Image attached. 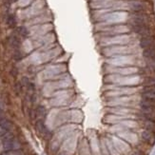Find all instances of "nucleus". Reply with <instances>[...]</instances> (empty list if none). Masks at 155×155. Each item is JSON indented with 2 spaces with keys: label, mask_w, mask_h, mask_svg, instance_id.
I'll use <instances>...</instances> for the list:
<instances>
[{
  "label": "nucleus",
  "mask_w": 155,
  "mask_h": 155,
  "mask_svg": "<svg viewBox=\"0 0 155 155\" xmlns=\"http://www.w3.org/2000/svg\"><path fill=\"white\" fill-rule=\"evenodd\" d=\"M104 53L106 55L119 56V55H127L132 54V49L130 46L127 45H114L104 50Z\"/></svg>",
  "instance_id": "1"
},
{
  "label": "nucleus",
  "mask_w": 155,
  "mask_h": 155,
  "mask_svg": "<svg viewBox=\"0 0 155 155\" xmlns=\"http://www.w3.org/2000/svg\"><path fill=\"white\" fill-rule=\"evenodd\" d=\"M116 135L118 137H120L121 139L125 140L126 142L129 143L132 147H135L140 141V138H139V134L136 133L134 130H127V129H125L123 130H121L119 132L116 133Z\"/></svg>",
  "instance_id": "2"
},
{
  "label": "nucleus",
  "mask_w": 155,
  "mask_h": 155,
  "mask_svg": "<svg viewBox=\"0 0 155 155\" xmlns=\"http://www.w3.org/2000/svg\"><path fill=\"white\" fill-rule=\"evenodd\" d=\"M111 140H112V143H113L114 147H115V149L122 155H129L131 152L132 147L127 142H126L125 140L121 139L117 135L112 136Z\"/></svg>",
  "instance_id": "3"
},
{
  "label": "nucleus",
  "mask_w": 155,
  "mask_h": 155,
  "mask_svg": "<svg viewBox=\"0 0 155 155\" xmlns=\"http://www.w3.org/2000/svg\"><path fill=\"white\" fill-rule=\"evenodd\" d=\"M13 137L12 133L11 131H5L2 136V145H3V149L5 151H12V144H13Z\"/></svg>",
  "instance_id": "4"
},
{
  "label": "nucleus",
  "mask_w": 155,
  "mask_h": 155,
  "mask_svg": "<svg viewBox=\"0 0 155 155\" xmlns=\"http://www.w3.org/2000/svg\"><path fill=\"white\" fill-rule=\"evenodd\" d=\"M139 138L141 141L149 144L151 147H153L155 145V133H153L151 131L141 129V131L139 133Z\"/></svg>",
  "instance_id": "5"
},
{
  "label": "nucleus",
  "mask_w": 155,
  "mask_h": 155,
  "mask_svg": "<svg viewBox=\"0 0 155 155\" xmlns=\"http://www.w3.org/2000/svg\"><path fill=\"white\" fill-rule=\"evenodd\" d=\"M136 119L138 121L140 129L146 130H149V131L155 133V122L154 121L146 119V118H142V117H137Z\"/></svg>",
  "instance_id": "6"
},
{
  "label": "nucleus",
  "mask_w": 155,
  "mask_h": 155,
  "mask_svg": "<svg viewBox=\"0 0 155 155\" xmlns=\"http://www.w3.org/2000/svg\"><path fill=\"white\" fill-rule=\"evenodd\" d=\"M35 130L38 134L42 135L45 139H50L51 137V132L47 129L43 120H37L35 123Z\"/></svg>",
  "instance_id": "7"
},
{
  "label": "nucleus",
  "mask_w": 155,
  "mask_h": 155,
  "mask_svg": "<svg viewBox=\"0 0 155 155\" xmlns=\"http://www.w3.org/2000/svg\"><path fill=\"white\" fill-rule=\"evenodd\" d=\"M155 46V36L139 38V47L142 50Z\"/></svg>",
  "instance_id": "8"
},
{
  "label": "nucleus",
  "mask_w": 155,
  "mask_h": 155,
  "mask_svg": "<svg viewBox=\"0 0 155 155\" xmlns=\"http://www.w3.org/2000/svg\"><path fill=\"white\" fill-rule=\"evenodd\" d=\"M142 56H143L144 60L155 61V46L144 49L142 51Z\"/></svg>",
  "instance_id": "9"
},
{
  "label": "nucleus",
  "mask_w": 155,
  "mask_h": 155,
  "mask_svg": "<svg viewBox=\"0 0 155 155\" xmlns=\"http://www.w3.org/2000/svg\"><path fill=\"white\" fill-rule=\"evenodd\" d=\"M0 127H1L2 130H4L5 131H11L12 129V124L10 120L3 117L0 119Z\"/></svg>",
  "instance_id": "10"
},
{
  "label": "nucleus",
  "mask_w": 155,
  "mask_h": 155,
  "mask_svg": "<svg viewBox=\"0 0 155 155\" xmlns=\"http://www.w3.org/2000/svg\"><path fill=\"white\" fill-rule=\"evenodd\" d=\"M140 98L155 101V91H140Z\"/></svg>",
  "instance_id": "11"
},
{
  "label": "nucleus",
  "mask_w": 155,
  "mask_h": 155,
  "mask_svg": "<svg viewBox=\"0 0 155 155\" xmlns=\"http://www.w3.org/2000/svg\"><path fill=\"white\" fill-rule=\"evenodd\" d=\"M142 86H155V76H144L141 80Z\"/></svg>",
  "instance_id": "12"
},
{
  "label": "nucleus",
  "mask_w": 155,
  "mask_h": 155,
  "mask_svg": "<svg viewBox=\"0 0 155 155\" xmlns=\"http://www.w3.org/2000/svg\"><path fill=\"white\" fill-rule=\"evenodd\" d=\"M10 42L12 47L13 51H19L20 50V40L16 35H12L10 38Z\"/></svg>",
  "instance_id": "13"
},
{
  "label": "nucleus",
  "mask_w": 155,
  "mask_h": 155,
  "mask_svg": "<svg viewBox=\"0 0 155 155\" xmlns=\"http://www.w3.org/2000/svg\"><path fill=\"white\" fill-rule=\"evenodd\" d=\"M46 113H47V111H46L45 107L38 106L35 110V117L39 118V120H42L46 116Z\"/></svg>",
  "instance_id": "14"
},
{
  "label": "nucleus",
  "mask_w": 155,
  "mask_h": 155,
  "mask_svg": "<svg viewBox=\"0 0 155 155\" xmlns=\"http://www.w3.org/2000/svg\"><path fill=\"white\" fill-rule=\"evenodd\" d=\"M7 23H8V25L11 27V28H12V27L15 26V18L13 15H10L8 16V18H7Z\"/></svg>",
  "instance_id": "15"
},
{
  "label": "nucleus",
  "mask_w": 155,
  "mask_h": 155,
  "mask_svg": "<svg viewBox=\"0 0 155 155\" xmlns=\"http://www.w3.org/2000/svg\"><path fill=\"white\" fill-rule=\"evenodd\" d=\"M18 33L21 36L26 37L27 35H28V31H27L26 28H24V27H20V28L18 29Z\"/></svg>",
  "instance_id": "16"
},
{
  "label": "nucleus",
  "mask_w": 155,
  "mask_h": 155,
  "mask_svg": "<svg viewBox=\"0 0 155 155\" xmlns=\"http://www.w3.org/2000/svg\"><path fill=\"white\" fill-rule=\"evenodd\" d=\"M13 58L15 60H21L22 58V53L21 51H13Z\"/></svg>",
  "instance_id": "17"
},
{
  "label": "nucleus",
  "mask_w": 155,
  "mask_h": 155,
  "mask_svg": "<svg viewBox=\"0 0 155 155\" xmlns=\"http://www.w3.org/2000/svg\"><path fill=\"white\" fill-rule=\"evenodd\" d=\"M129 155H145L142 151H140L139 150H137L136 147H134V150L132 149L131 152Z\"/></svg>",
  "instance_id": "18"
},
{
  "label": "nucleus",
  "mask_w": 155,
  "mask_h": 155,
  "mask_svg": "<svg viewBox=\"0 0 155 155\" xmlns=\"http://www.w3.org/2000/svg\"><path fill=\"white\" fill-rule=\"evenodd\" d=\"M1 118H3V111H2V110H0V119Z\"/></svg>",
  "instance_id": "19"
}]
</instances>
